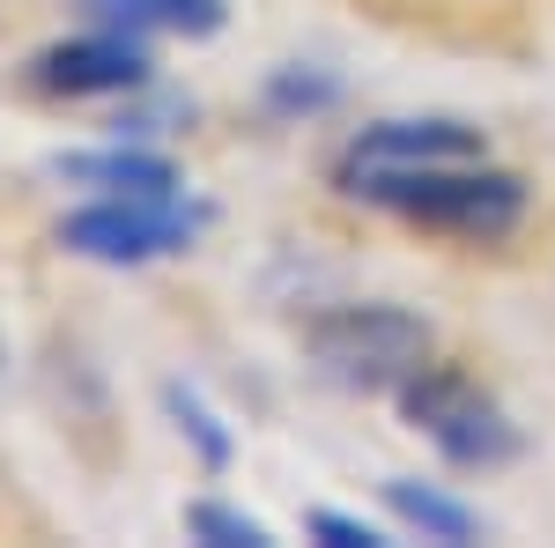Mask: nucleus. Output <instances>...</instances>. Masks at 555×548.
Returning <instances> with one entry per match:
<instances>
[{
    "label": "nucleus",
    "instance_id": "obj_1",
    "mask_svg": "<svg viewBox=\"0 0 555 548\" xmlns=\"http://www.w3.org/2000/svg\"><path fill=\"white\" fill-rule=\"evenodd\" d=\"M348 201L363 208H385L415 230H437V238H460V245H496L512 238L533 193L526 178L489 156H460V164H423V170H385V178H363Z\"/></svg>",
    "mask_w": 555,
    "mask_h": 548
},
{
    "label": "nucleus",
    "instance_id": "obj_2",
    "mask_svg": "<svg viewBox=\"0 0 555 548\" xmlns=\"http://www.w3.org/2000/svg\"><path fill=\"white\" fill-rule=\"evenodd\" d=\"M304 356L311 371L341 393H400V385L437 356L423 311L408 304H385V296H356V304H326L311 327H304Z\"/></svg>",
    "mask_w": 555,
    "mask_h": 548
},
{
    "label": "nucleus",
    "instance_id": "obj_3",
    "mask_svg": "<svg viewBox=\"0 0 555 548\" xmlns=\"http://www.w3.org/2000/svg\"><path fill=\"white\" fill-rule=\"evenodd\" d=\"M392 400H400V416L415 422L452 467H481V474H489V467L518 460V422L504 416V400L474 379V371H460L452 356H429Z\"/></svg>",
    "mask_w": 555,
    "mask_h": 548
},
{
    "label": "nucleus",
    "instance_id": "obj_4",
    "mask_svg": "<svg viewBox=\"0 0 555 548\" xmlns=\"http://www.w3.org/2000/svg\"><path fill=\"white\" fill-rule=\"evenodd\" d=\"M208 230V208L185 193H96L89 208L60 215V253L96 267H149L185 253Z\"/></svg>",
    "mask_w": 555,
    "mask_h": 548
},
{
    "label": "nucleus",
    "instance_id": "obj_5",
    "mask_svg": "<svg viewBox=\"0 0 555 548\" xmlns=\"http://www.w3.org/2000/svg\"><path fill=\"white\" fill-rule=\"evenodd\" d=\"M23 82L38 89V97H67V104H82V97H133V89L156 82V60H149V38L141 30L96 23L82 38L44 44Z\"/></svg>",
    "mask_w": 555,
    "mask_h": 548
},
{
    "label": "nucleus",
    "instance_id": "obj_6",
    "mask_svg": "<svg viewBox=\"0 0 555 548\" xmlns=\"http://www.w3.org/2000/svg\"><path fill=\"white\" fill-rule=\"evenodd\" d=\"M460 156H489L481 127H467V119H378V127L348 133V149L334 156V186L356 193L363 178L423 170V164H460Z\"/></svg>",
    "mask_w": 555,
    "mask_h": 548
},
{
    "label": "nucleus",
    "instance_id": "obj_7",
    "mask_svg": "<svg viewBox=\"0 0 555 548\" xmlns=\"http://www.w3.org/2000/svg\"><path fill=\"white\" fill-rule=\"evenodd\" d=\"M52 170H60L67 186H89V193H185V178H178L171 156L127 149V141H112V149H75V156H60Z\"/></svg>",
    "mask_w": 555,
    "mask_h": 548
},
{
    "label": "nucleus",
    "instance_id": "obj_8",
    "mask_svg": "<svg viewBox=\"0 0 555 548\" xmlns=\"http://www.w3.org/2000/svg\"><path fill=\"white\" fill-rule=\"evenodd\" d=\"M385 511H392L408 534H423V541H444V548L481 541V519H474L460 497H444V489H429V482H408V474L385 482Z\"/></svg>",
    "mask_w": 555,
    "mask_h": 548
},
{
    "label": "nucleus",
    "instance_id": "obj_9",
    "mask_svg": "<svg viewBox=\"0 0 555 548\" xmlns=\"http://www.w3.org/2000/svg\"><path fill=\"white\" fill-rule=\"evenodd\" d=\"M96 23L119 30H164V38H215L222 30V0H82Z\"/></svg>",
    "mask_w": 555,
    "mask_h": 548
},
{
    "label": "nucleus",
    "instance_id": "obj_10",
    "mask_svg": "<svg viewBox=\"0 0 555 548\" xmlns=\"http://www.w3.org/2000/svg\"><path fill=\"white\" fill-rule=\"evenodd\" d=\"M334 104H341V82L319 75V67H274V82H267V112L274 119H319Z\"/></svg>",
    "mask_w": 555,
    "mask_h": 548
},
{
    "label": "nucleus",
    "instance_id": "obj_11",
    "mask_svg": "<svg viewBox=\"0 0 555 548\" xmlns=\"http://www.w3.org/2000/svg\"><path fill=\"white\" fill-rule=\"evenodd\" d=\"M164 408L178 416V437H193V453H201V467H230V430L215 422V408L193 393V385H164Z\"/></svg>",
    "mask_w": 555,
    "mask_h": 548
},
{
    "label": "nucleus",
    "instance_id": "obj_12",
    "mask_svg": "<svg viewBox=\"0 0 555 548\" xmlns=\"http://www.w3.org/2000/svg\"><path fill=\"white\" fill-rule=\"evenodd\" d=\"M185 534L208 548H267V526L245 519V511H230V505H193L185 511Z\"/></svg>",
    "mask_w": 555,
    "mask_h": 548
},
{
    "label": "nucleus",
    "instance_id": "obj_13",
    "mask_svg": "<svg viewBox=\"0 0 555 548\" xmlns=\"http://www.w3.org/2000/svg\"><path fill=\"white\" fill-rule=\"evenodd\" d=\"M304 526H311L319 541H334V548H385L378 526H363V519H348V511H311Z\"/></svg>",
    "mask_w": 555,
    "mask_h": 548
}]
</instances>
